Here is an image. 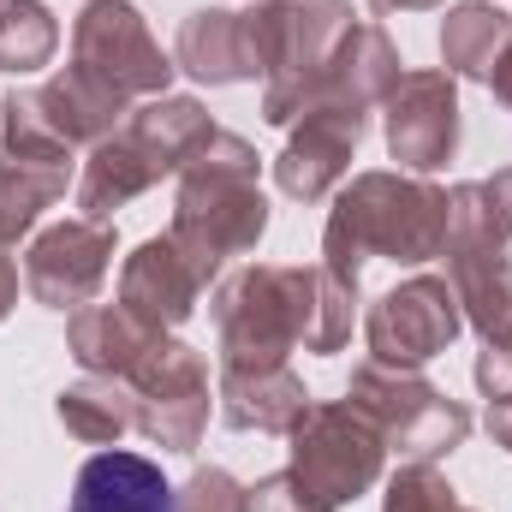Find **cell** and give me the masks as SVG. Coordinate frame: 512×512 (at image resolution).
Instances as JSON below:
<instances>
[{
	"label": "cell",
	"mask_w": 512,
	"mask_h": 512,
	"mask_svg": "<svg viewBox=\"0 0 512 512\" xmlns=\"http://www.w3.org/2000/svg\"><path fill=\"white\" fill-rule=\"evenodd\" d=\"M72 512H173L167 477L137 453H96L78 471Z\"/></svg>",
	"instance_id": "obj_1"
}]
</instances>
